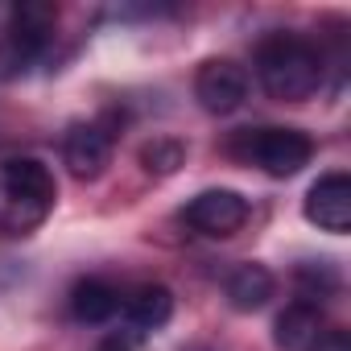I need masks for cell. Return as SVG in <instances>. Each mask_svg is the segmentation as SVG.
<instances>
[{"instance_id": "1", "label": "cell", "mask_w": 351, "mask_h": 351, "mask_svg": "<svg viewBox=\"0 0 351 351\" xmlns=\"http://www.w3.org/2000/svg\"><path fill=\"white\" fill-rule=\"evenodd\" d=\"M58 186L50 165L38 157H9L0 161V232L5 236H29L42 228L54 211Z\"/></svg>"}, {"instance_id": "2", "label": "cell", "mask_w": 351, "mask_h": 351, "mask_svg": "<svg viewBox=\"0 0 351 351\" xmlns=\"http://www.w3.org/2000/svg\"><path fill=\"white\" fill-rule=\"evenodd\" d=\"M261 87L281 104H302L322 87V54L293 34H273L256 50Z\"/></svg>"}, {"instance_id": "3", "label": "cell", "mask_w": 351, "mask_h": 351, "mask_svg": "<svg viewBox=\"0 0 351 351\" xmlns=\"http://www.w3.org/2000/svg\"><path fill=\"white\" fill-rule=\"evenodd\" d=\"M232 153L244 157L248 165L265 169L269 178H293V173H302L310 165L314 141L302 128H248V132H240Z\"/></svg>"}, {"instance_id": "4", "label": "cell", "mask_w": 351, "mask_h": 351, "mask_svg": "<svg viewBox=\"0 0 351 351\" xmlns=\"http://www.w3.org/2000/svg\"><path fill=\"white\" fill-rule=\"evenodd\" d=\"M182 223L199 236H211V240H228L236 236L244 223H248V199L236 195V191H203L195 195L186 207H182Z\"/></svg>"}, {"instance_id": "5", "label": "cell", "mask_w": 351, "mask_h": 351, "mask_svg": "<svg viewBox=\"0 0 351 351\" xmlns=\"http://www.w3.org/2000/svg\"><path fill=\"white\" fill-rule=\"evenodd\" d=\"M195 99L211 116H232L248 99V71L232 58H207L195 75Z\"/></svg>"}, {"instance_id": "6", "label": "cell", "mask_w": 351, "mask_h": 351, "mask_svg": "<svg viewBox=\"0 0 351 351\" xmlns=\"http://www.w3.org/2000/svg\"><path fill=\"white\" fill-rule=\"evenodd\" d=\"M112 161V132L95 120L87 124H71V132L62 136V165L71 169V178L79 182H95Z\"/></svg>"}, {"instance_id": "7", "label": "cell", "mask_w": 351, "mask_h": 351, "mask_svg": "<svg viewBox=\"0 0 351 351\" xmlns=\"http://www.w3.org/2000/svg\"><path fill=\"white\" fill-rule=\"evenodd\" d=\"M302 211L318 232H330V236L351 232V178L347 173H326V178H318L310 186Z\"/></svg>"}, {"instance_id": "8", "label": "cell", "mask_w": 351, "mask_h": 351, "mask_svg": "<svg viewBox=\"0 0 351 351\" xmlns=\"http://www.w3.org/2000/svg\"><path fill=\"white\" fill-rule=\"evenodd\" d=\"M318 339H322V310H318V302H302V298L289 302L285 314L273 326V343L281 351H310Z\"/></svg>"}, {"instance_id": "9", "label": "cell", "mask_w": 351, "mask_h": 351, "mask_svg": "<svg viewBox=\"0 0 351 351\" xmlns=\"http://www.w3.org/2000/svg\"><path fill=\"white\" fill-rule=\"evenodd\" d=\"M132 335H145V330H161L169 318H173V293L165 285H141L132 289L124 302H120Z\"/></svg>"}, {"instance_id": "10", "label": "cell", "mask_w": 351, "mask_h": 351, "mask_svg": "<svg viewBox=\"0 0 351 351\" xmlns=\"http://www.w3.org/2000/svg\"><path fill=\"white\" fill-rule=\"evenodd\" d=\"M273 289H277V281H273V273H269L265 265H240V269L228 277V285H223L228 306L240 310V314L265 310L269 298H273Z\"/></svg>"}, {"instance_id": "11", "label": "cell", "mask_w": 351, "mask_h": 351, "mask_svg": "<svg viewBox=\"0 0 351 351\" xmlns=\"http://www.w3.org/2000/svg\"><path fill=\"white\" fill-rule=\"evenodd\" d=\"M116 310H120V289L108 285L104 277H87V281H79V285L71 289V314H75L79 322H87V326L108 322Z\"/></svg>"}, {"instance_id": "12", "label": "cell", "mask_w": 351, "mask_h": 351, "mask_svg": "<svg viewBox=\"0 0 351 351\" xmlns=\"http://www.w3.org/2000/svg\"><path fill=\"white\" fill-rule=\"evenodd\" d=\"M186 161V145L173 141V136H153L145 149H141V165L149 173H157V178H165V173H178Z\"/></svg>"}, {"instance_id": "13", "label": "cell", "mask_w": 351, "mask_h": 351, "mask_svg": "<svg viewBox=\"0 0 351 351\" xmlns=\"http://www.w3.org/2000/svg\"><path fill=\"white\" fill-rule=\"evenodd\" d=\"M310 351H351V339H347L343 330H326V335H322Z\"/></svg>"}, {"instance_id": "14", "label": "cell", "mask_w": 351, "mask_h": 351, "mask_svg": "<svg viewBox=\"0 0 351 351\" xmlns=\"http://www.w3.org/2000/svg\"><path fill=\"white\" fill-rule=\"evenodd\" d=\"M99 351H136V335H132V330H124V335H108V339L99 343Z\"/></svg>"}]
</instances>
